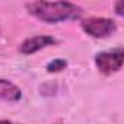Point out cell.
I'll list each match as a JSON object with an SVG mask.
<instances>
[{"instance_id": "6da1fadb", "label": "cell", "mask_w": 124, "mask_h": 124, "mask_svg": "<svg viewBox=\"0 0 124 124\" xmlns=\"http://www.w3.org/2000/svg\"><path fill=\"white\" fill-rule=\"evenodd\" d=\"M25 9L31 16L42 23H61L78 21L83 15V8L72 2H31L25 3Z\"/></svg>"}, {"instance_id": "7a4b0ae2", "label": "cell", "mask_w": 124, "mask_h": 124, "mask_svg": "<svg viewBox=\"0 0 124 124\" xmlns=\"http://www.w3.org/2000/svg\"><path fill=\"white\" fill-rule=\"evenodd\" d=\"M80 28L86 35L95 39H104V38H109L111 35H114L118 29V25L111 18L91 16V18L80 21Z\"/></svg>"}, {"instance_id": "3957f363", "label": "cell", "mask_w": 124, "mask_h": 124, "mask_svg": "<svg viewBox=\"0 0 124 124\" xmlns=\"http://www.w3.org/2000/svg\"><path fill=\"white\" fill-rule=\"evenodd\" d=\"M93 61L99 73L109 76L121 70L123 63H124V51L121 47H117L108 51H99L96 53Z\"/></svg>"}, {"instance_id": "277c9868", "label": "cell", "mask_w": 124, "mask_h": 124, "mask_svg": "<svg viewBox=\"0 0 124 124\" xmlns=\"http://www.w3.org/2000/svg\"><path fill=\"white\" fill-rule=\"evenodd\" d=\"M58 41L53 37V35H34V37H29V38H25L18 50L21 54L23 55H31V54H35L47 47H51V45H55Z\"/></svg>"}, {"instance_id": "5b68a950", "label": "cell", "mask_w": 124, "mask_h": 124, "mask_svg": "<svg viewBox=\"0 0 124 124\" xmlns=\"http://www.w3.org/2000/svg\"><path fill=\"white\" fill-rule=\"evenodd\" d=\"M21 99H22L21 88L8 79L0 78V101L15 104V102H19Z\"/></svg>"}, {"instance_id": "8992f818", "label": "cell", "mask_w": 124, "mask_h": 124, "mask_svg": "<svg viewBox=\"0 0 124 124\" xmlns=\"http://www.w3.org/2000/svg\"><path fill=\"white\" fill-rule=\"evenodd\" d=\"M67 64L69 63L64 58H54L45 66V69H47L48 73H58V72H63L67 67Z\"/></svg>"}, {"instance_id": "52a82bcc", "label": "cell", "mask_w": 124, "mask_h": 124, "mask_svg": "<svg viewBox=\"0 0 124 124\" xmlns=\"http://www.w3.org/2000/svg\"><path fill=\"white\" fill-rule=\"evenodd\" d=\"M123 6H124V3L121 2V0L114 5V8H115V13H117L118 16H123Z\"/></svg>"}, {"instance_id": "ba28073f", "label": "cell", "mask_w": 124, "mask_h": 124, "mask_svg": "<svg viewBox=\"0 0 124 124\" xmlns=\"http://www.w3.org/2000/svg\"><path fill=\"white\" fill-rule=\"evenodd\" d=\"M0 124H22V123H15V121H10V120H0Z\"/></svg>"}]
</instances>
